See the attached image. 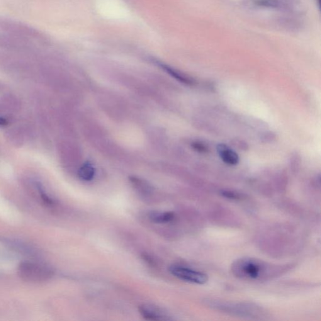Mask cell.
<instances>
[{
  "mask_svg": "<svg viewBox=\"0 0 321 321\" xmlns=\"http://www.w3.org/2000/svg\"><path fill=\"white\" fill-rule=\"evenodd\" d=\"M0 31L31 42L47 43V38L43 31L22 21L0 16Z\"/></svg>",
  "mask_w": 321,
  "mask_h": 321,
  "instance_id": "obj_1",
  "label": "cell"
},
{
  "mask_svg": "<svg viewBox=\"0 0 321 321\" xmlns=\"http://www.w3.org/2000/svg\"><path fill=\"white\" fill-rule=\"evenodd\" d=\"M232 271L236 277L247 281L263 280L273 272L265 262L250 258L237 260L232 265Z\"/></svg>",
  "mask_w": 321,
  "mask_h": 321,
  "instance_id": "obj_2",
  "label": "cell"
},
{
  "mask_svg": "<svg viewBox=\"0 0 321 321\" xmlns=\"http://www.w3.org/2000/svg\"><path fill=\"white\" fill-rule=\"evenodd\" d=\"M18 274L21 279L30 283H42L52 277V270L43 265L25 262L19 264Z\"/></svg>",
  "mask_w": 321,
  "mask_h": 321,
  "instance_id": "obj_3",
  "label": "cell"
},
{
  "mask_svg": "<svg viewBox=\"0 0 321 321\" xmlns=\"http://www.w3.org/2000/svg\"><path fill=\"white\" fill-rule=\"evenodd\" d=\"M35 42L16 37L0 31V49L9 52L27 53L35 52Z\"/></svg>",
  "mask_w": 321,
  "mask_h": 321,
  "instance_id": "obj_4",
  "label": "cell"
},
{
  "mask_svg": "<svg viewBox=\"0 0 321 321\" xmlns=\"http://www.w3.org/2000/svg\"><path fill=\"white\" fill-rule=\"evenodd\" d=\"M169 271L172 276L182 280V281L199 284V285L205 284L207 283L208 280L207 275L203 273V272L183 266L173 265V266L169 267Z\"/></svg>",
  "mask_w": 321,
  "mask_h": 321,
  "instance_id": "obj_5",
  "label": "cell"
},
{
  "mask_svg": "<svg viewBox=\"0 0 321 321\" xmlns=\"http://www.w3.org/2000/svg\"><path fill=\"white\" fill-rule=\"evenodd\" d=\"M214 307L220 309L222 311H227L231 313H234L235 315H240L241 316H252L254 315L255 307L252 306H247V305H233V304L226 303H217L214 305Z\"/></svg>",
  "mask_w": 321,
  "mask_h": 321,
  "instance_id": "obj_6",
  "label": "cell"
},
{
  "mask_svg": "<svg viewBox=\"0 0 321 321\" xmlns=\"http://www.w3.org/2000/svg\"><path fill=\"white\" fill-rule=\"evenodd\" d=\"M141 315L145 320L149 321L169 320L168 316L157 306L146 305L139 308Z\"/></svg>",
  "mask_w": 321,
  "mask_h": 321,
  "instance_id": "obj_7",
  "label": "cell"
},
{
  "mask_svg": "<svg viewBox=\"0 0 321 321\" xmlns=\"http://www.w3.org/2000/svg\"><path fill=\"white\" fill-rule=\"evenodd\" d=\"M216 150H217L218 154L220 156L221 160L225 164L230 165V166H235L239 162L240 158L237 153L231 149L227 145H218L216 147Z\"/></svg>",
  "mask_w": 321,
  "mask_h": 321,
  "instance_id": "obj_8",
  "label": "cell"
},
{
  "mask_svg": "<svg viewBox=\"0 0 321 321\" xmlns=\"http://www.w3.org/2000/svg\"><path fill=\"white\" fill-rule=\"evenodd\" d=\"M162 69H163L165 71L167 72V74H169L170 75H171L172 77H174V79H176L177 80H178L179 82H181L184 84L187 85V86H194L196 84L195 80L191 78L186 76V75L181 74L179 72H177V70L172 69V68L165 66V65H162Z\"/></svg>",
  "mask_w": 321,
  "mask_h": 321,
  "instance_id": "obj_9",
  "label": "cell"
},
{
  "mask_svg": "<svg viewBox=\"0 0 321 321\" xmlns=\"http://www.w3.org/2000/svg\"><path fill=\"white\" fill-rule=\"evenodd\" d=\"M150 218L152 222L157 223H166L171 222L175 218V214L171 211L158 212L153 211L150 213Z\"/></svg>",
  "mask_w": 321,
  "mask_h": 321,
  "instance_id": "obj_10",
  "label": "cell"
},
{
  "mask_svg": "<svg viewBox=\"0 0 321 321\" xmlns=\"http://www.w3.org/2000/svg\"><path fill=\"white\" fill-rule=\"evenodd\" d=\"M95 174H96V169H95L93 165L90 163L89 162L82 165L78 172L80 179L86 181H91L92 179H93Z\"/></svg>",
  "mask_w": 321,
  "mask_h": 321,
  "instance_id": "obj_11",
  "label": "cell"
},
{
  "mask_svg": "<svg viewBox=\"0 0 321 321\" xmlns=\"http://www.w3.org/2000/svg\"><path fill=\"white\" fill-rule=\"evenodd\" d=\"M255 3L267 8H277L284 6L283 0H256Z\"/></svg>",
  "mask_w": 321,
  "mask_h": 321,
  "instance_id": "obj_12",
  "label": "cell"
},
{
  "mask_svg": "<svg viewBox=\"0 0 321 321\" xmlns=\"http://www.w3.org/2000/svg\"><path fill=\"white\" fill-rule=\"evenodd\" d=\"M131 181L133 184H135L138 189H140V191L142 193H150V189L148 184H146L142 181V180L136 178L135 177H131Z\"/></svg>",
  "mask_w": 321,
  "mask_h": 321,
  "instance_id": "obj_13",
  "label": "cell"
},
{
  "mask_svg": "<svg viewBox=\"0 0 321 321\" xmlns=\"http://www.w3.org/2000/svg\"><path fill=\"white\" fill-rule=\"evenodd\" d=\"M302 163V160H301V156L298 153H294L291 156L290 158V161H289V166H291L293 169H298L301 166Z\"/></svg>",
  "mask_w": 321,
  "mask_h": 321,
  "instance_id": "obj_14",
  "label": "cell"
},
{
  "mask_svg": "<svg viewBox=\"0 0 321 321\" xmlns=\"http://www.w3.org/2000/svg\"><path fill=\"white\" fill-rule=\"evenodd\" d=\"M277 135L273 132L265 133L260 137V140L264 143H272L277 140Z\"/></svg>",
  "mask_w": 321,
  "mask_h": 321,
  "instance_id": "obj_15",
  "label": "cell"
},
{
  "mask_svg": "<svg viewBox=\"0 0 321 321\" xmlns=\"http://www.w3.org/2000/svg\"><path fill=\"white\" fill-rule=\"evenodd\" d=\"M191 147L195 152L199 153H207L209 152V148L202 142H194L192 143Z\"/></svg>",
  "mask_w": 321,
  "mask_h": 321,
  "instance_id": "obj_16",
  "label": "cell"
},
{
  "mask_svg": "<svg viewBox=\"0 0 321 321\" xmlns=\"http://www.w3.org/2000/svg\"><path fill=\"white\" fill-rule=\"evenodd\" d=\"M220 194H222L223 196L225 197V198L231 199H238L241 198L239 194L237 193V192L233 191L222 190L220 191Z\"/></svg>",
  "mask_w": 321,
  "mask_h": 321,
  "instance_id": "obj_17",
  "label": "cell"
},
{
  "mask_svg": "<svg viewBox=\"0 0 321 321\" xmlns=\"http://www.w3.org/2000/svg\"><path fill=\"white\" fill-rule=\"evenodd\" d=\"M236 146L238 148V149L246 151L249 149V146L247 143L243 142V141H236Z\"/></svg>",
  "mask_w": 321,
  "mask_h": 321,
  "instance_id": "obj_18",
  "label": "cell"
},
{
  "mask_svg": "<svg viewBox=\"0 0 321 321\" xmlns=\"http://www.w3.org/2000/svg\"><path fill=\"white\" fill-rule=\"evenodd\" d=\"M142 257L146 262H148V264L152 265V266H155V265L156 264L154 259H153L150 255L143 254L142 255Z\"/></svg>",
  "mask_w": 321,
  "mask_h": 321,
  "instance_id": "obj_19",
  "label": "cell"
},
{
  "mask_svg": "<svg viewBox=\"0 0 321 321\" xmlns=\"http://www.w3.org/2000/svg\"><path fill=\"white\" fill-rule=\"evenodd\" d=\"M8 121L5 119L0 118V126H4L7 125Z\"/></svg>",
  "mask_w": 321,
  "mask_h": 321,
  "instance_id": "obj_20",
  "label": "cell"
}]
</instances>
